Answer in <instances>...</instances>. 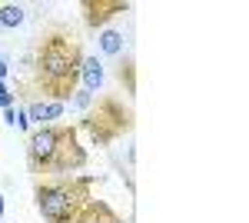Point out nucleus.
Segmentation results:
<instances>
[{"label":"nucleus","mask_w":249,"mask_h":223,"mask_svg":"<svg viewBox=\"0 0 249 223\" xmlns=\"http://www.w3.org/2000/svg\"><path fill=\"white\" fill-rule=\"evenodd\" d=\"M80 67H83V43L63 23H53L34 50V87L43 97L67 103L80 90Z\"/></svg>","instance_id":"f257e3e1"},{"label":"nucleus","mask_w":249,"mask_h":223,"mask_svg":"<svg viewBox=\"0 0 249 223\" xmlns=\"http://www.w3.org/2000/svg\"><path fill=\"white\" fill-rule=\"evenodd\" d=\"M93 177L80 173V177H47L34 183L37 210L47 223H73L83 203L90 200Z\"/></svg>","instance_id":"f03ea898"},{"label":"nucleus","mask_w":249,"mask_h":223,"mask_svg":"<svg viewBox=\"0 0 249 223\" xmlns=\"http://www.w3.org/2000/svg\"><path fill=\"white\" fill-rule=\"evenodd\" d=\"M80 127L90 133L93 147H110V143H116L123 133L133 130V107L123 103L120 97H113V93H107V97L93 100V107L83 113Z\"/></svg>","instance_id":"7ed1b4c3"},{"label":"nucleus","mask_w":249,"mask_h":223,"mask_svg":"<svg viewBox=\"0 0 249 223\" xmlns=\"http://www.w3.org/2000/svg\"><path fill=\"white\" fill-rule=\"evenodd\" d=\"M83 167H87V150L80 147V127L63 123V133H60V143L50 157L47 177H73Z\"/></svg>","instance_id":"20e7f679"},{"label":"nucleus","mask_w":249,"mask_h":223,"mask_svg":"<svg viewBox=\"0 0 249 223\" xmlns=\"http://www.w3.org/2000/svg\"><path fill=\"white\" fill-rule=\"evenodd\" d=\"M60 133H63V123H50V127H37L27 140V167L34 177H47V167H50V157L60 143Z\"/></svg>","instance_id":"39448f33"},{"label":"nucleus","mask_w":249,"mask_h":223,"mask_svg":"<svg viewBox=\"0 0 249 223\" xmlns=\"http://www.w3.org/2000/svg\"><path fill=\"white\" fill-rule=\"evenodd\" d=\"M80 10H83V23H87L90 30H103L113 17L126 14L130 3H126V0H83Z\"/></svg>","instance_id":"423d86ee"},{"label":"nucleus","mask_w":249,"mask_h":223,"mask_svg":"<svg viewBox=\"0 0 249 223\" xmlns=\"http://www.w3.org/2000/svg\"><path fill=\"white\" fill-rule=\"evenodd\" d=\"M73 223H123V217H120L107 200H93V197H90Z\"/></svg>","instance_id":"0eeeda50"},{"label":"nucleus","mask_w":249,"mask_h":223,"mask_svg":"<svg viewBox=\"0 0 249 223\" xmlns=\"http://www.w3.org/2000/svg\"><path fill=\"white\" fill-rule=\"evenodd\" d=\"M80 83H83V90H100V83H103V63L96 60V57H83V67H80Z\"/></svg>","instance_id":"6e6552de"},{"label":"nucleus","mask_w":249,"mask_h":223,"mask_svg":"<svg viewBox=\"0 0 249 223\" xmlns=\"http://www.w3.org/2000/svg\"><path fill=\"white\" fill-rule=\"evenodd\" d=\"M100 50L107 57H120L123 54V34L120 30H100Z\"/></svg>","instance_id":"1a4fd4ad"},{"label":"nucleus","mask_w":249,"mask_h":223,"mask_svg":"<svg viewBox=\"0 0 249 223\" xmlns=\"http://www.w3.org/2000/svg\"><path fill=\"white\" fill-rule=\"evenodd\" d=\"M20 23H23V7H17V3H0V27L3 30H14Z\"/></svg>","instance_id":"9d476101"},{"label":"nucleus","mask_w":249,"mask_h":223,"mask_svg":"<svg viewBox=\"0 0 249 223\" xmlns=\"http://www.w3.org/2000/svg\"><path fill=\"white\" fill-rule=\"evenodd\" d=\"M116 77H120V80L126 77V93H133V90H136V74H133V60H123V63L116 67Z\"/></svg>","instance_id":"9b49d317"},{"label":"nucleus","mask_w":249,"mask_h":223,"mask_svg":"<svg viewBox=\"0 0 249 223\" xmlns=\"http://www.w3.org/2000/svg\"><path fill=\"white\" fill-rule=\"evenodd\" d=\"M60 113H63V103H57V100L43 103V127H50V120H57Z\"/></svg>","instance_id":"f8f14e48"},{"label":"nucleus","mask_w":249,"mask_h":223,"mask_svg":"<svg viewBox=\"0 0 249 223\" xmlns=\"http://www.w3.org/2000/svg\"><path fill=\"white\" fill-rule=\"evenodd\" d=\"M70 100H73V103H77V107H80L83 113H87L90 107H93V93H90V90H77L73 97H70Z\"/></svg>","instance_id":"ddd939ff"},{"label":"nucleus","mask_w":249,"mask_h":223,"mask_svg":"<svg viewBox=\"0 0 249 223\" xmlns=\"http://www.w3.org/2000/svg\"><path fill=\"white\" fill-rule=\"evenodd\" d=\"M14 103H17V97H14V93H10V87L0 80V107H3V110H10Z\"/></svg>","instance_id":"4468645a"},{"label":"nucleus","mask_w":249,"mask_h":223,"mask_svg":"<svg viewBox=\"0 0 249 223\" xmlns=\"http://www.w3.org/2000/svg\"><path fill=\"white\" fill-rule=\"evenodd\" d=\"M3 77H7V63L0 60V80H3Z\"/></svg>","instance_id":"2eb2a0df"},{"label":"nucleus","mask_w":249,"mask_h":223,"mask_svg":"<svg viewBox=\"0 0 249 223\" xmlns=\"http://www.w3.org/2000/svg\"><path fill=\"white\" fill-rule=\"evenodd\" d=\"M0 220H3V197H0Z\"/></svg>","instance_id":"dca6fc26"}]
</instances>
